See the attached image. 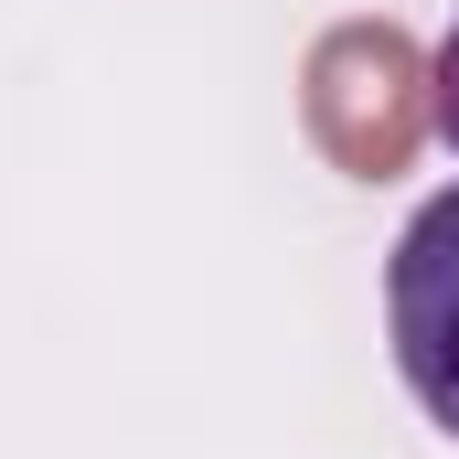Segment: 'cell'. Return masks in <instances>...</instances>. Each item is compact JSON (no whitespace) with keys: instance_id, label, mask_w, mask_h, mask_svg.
Returning a JSON list of instances; mask_svg holds the SVG:
<instances>
[{"instance_id":"obj_1","label":"cell","mask_w":459,"mask_h":459,"mask_svg":"<svg viewBox=\"0 0 459 459\" xmlns=\"http://www.w3.org/2000/svg\"><path fill=\"white\" fill-rule=\"evenodd\" d=\"M299 128H310V150L342 182L417 171V150L438 139V54L406 22H385V11H352L332 32H310V54H299Z\"/></svg>"},{"instance_id":"obj_3","label":"cell","mask_w":459,"mask_h":459,"mask_svg":"<svg viewBox=\"0 0 459 459\" xmlns=\"http://www.w3.org/2000/svg\"><path fill=\"white\" fill-rule=\"evenodd\" d=\"M438 139L459 150V22H449V43H438Z\"/></svg>"},{"instance_id":"obj_2","label":"cell","mask_w":459,"mask_h":459,"mask_svg":"<svg viewBox=\"0 0 459 459\" xmlns=\"http://www.w3.org/2000/svg\"><path fill=\"white\" fill-rule=\"evenodd\" d=\"M385 332H395V374L417 417L459 438V182L428 193L385 256Z\"/></svg>"}]
</instances>
